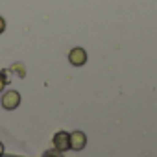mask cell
<instances>
[{
    "mask_svg": "<svg viewBox=\"0 0 157 157\" xmlns=\"http://www.w3.org/2000/svg\"><path fill=\"white\" fill-rule=\"evenodd\" d=\"M0 104H2L4 109L13 111V109H17L19 104H21V94H19L17 91H8V93H4L2 98H0Z\"/></svg>",
    "mask_w": 157,
    "mask_h": 157,
    "instance_id": "1",
    "label": "cell"
},
{
    "mask_svg": "<svg viewBox=\"0 0 157 157\" xmlns=\"http://www.w3.org/2000/svg\"><path fill=\"white\" fill-rule=\"evenodd\" d=\"M54 148L59 151H67L70 150V133L67 131H57L54 135Z\"/></svg>",
    "mask_w": 157,
    "mask_h": 157,
    "instance_id": "2",
    "label": "cell"
},
{
    "mask_svg": "<svg viewBox=\"0 0 157 157\" xmlns=\"http://www.w3.org/2000/svg\"><path fill=\"white\" fill-rule=\"evenodd\" d=\"M68 61L74 67H83L87 63V52L83 48H72L68 52Z\"/></svg>",
    "mask_w": 157,
    "mask_h": 157,
    "instance_id": "3",
    "label": "cell"
},
{
    "mask_svg": "<svg viewBox=\"0 0 157 157\" xmlns=\"http://www.w3.org/2000/svg\"><path fill=\"white\" fill-rule=\"evenodd\" d=\"M85 144H87V137L83 131H72L70 133V150L80 151L85 148Z\"/></svg>",
    "mask_w": 157,
    "mask_h": 157,
    "instance_id": "4",
    "label": "cell"
},
{
    "mask_svg": "<svg viewBox=\"0 0 157 157\" xmlns=\"http://www.w3.org/2000/svg\"><path fill=\"white\" fill-rule=\"evenodd\" d=\"M43 157H63V151H59V150H46L44 153H43Z\"/></svg>",
    "mask_w": 157,
    "mask_h": 157,
    "instance_id": "5",
    "label": "cell"
},
{
    "mask_svg": "<svg viewBox=\"0 0 157 157\" xmlns=\"http://www.w3.org/2000/svg\"><path fill=\"white\" fill-rule=\"evenodd\" d=\"M4 30H6V21H4L2 17H0V33H2Z\"/></svg>",
    "mask_w": 157,
    "mask_h": 157,
    "instance_id": "6",
    "label": "cell"
},
{
    "mask_svg": "<svg viewBox=\"0 0 157 157\" xmlns=\"http://www.w3.org/2000/svg\"><path fill=\"white\" fill-rule=\"evenodd\" d=\"M4 85H6V83H4V80H2V78H0V93H2V89H4Z\"/></svg>",
    "mask_w": 157,
    "mask_h": 157,
    "instance_id": "7",
    "label": "cell"
},
{
    "mask_svg": "<svg viewBox=\"0 0 157 157\" xmlns=\"http://www.w3.org/2000/svg\"><path fill=\"white\" fill-rule=\"evenodd\" d=\"M2 153H4V144L0 142V157H2Z\"/></svg>",
    "mask_w": 157,
    "mask_h": 157,
    "instance_id": "8",
    "label": "cell"
}]
</instances>
